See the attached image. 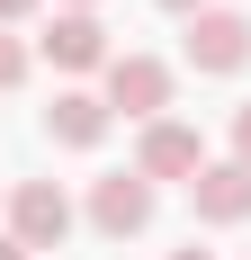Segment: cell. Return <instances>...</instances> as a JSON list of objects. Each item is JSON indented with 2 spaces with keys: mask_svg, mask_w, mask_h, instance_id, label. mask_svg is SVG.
I'll list each match as a JSON object with an SVG mask.
<instances>
[{
  "mask_svg": "<svg viewBox=\"0 0 251 260\" xmlns=\"http://www.w3.org/2000/svg\"><path fill=\"white\" fill-rule=\"evenodd\" d=\"M63 234H72V198L54 180H18L9 188V242L18 251H63Z\"/></svg>",
  "mask_w": 251,
  "mask_h": 260,
  "instance_id": "2",
  "label": "cell"
},
{
  "mask_svg": "<svg viewBox=\"0 0 251 260\" xmlns=\"http://www.w3.org/2000/svg\"><path fill=\"white\" fill-rule=\"evenodd\" d=\"M36 54H45L54 72H108V27H99V9H54V27L36 36Z\"/></svg>",
  "mask_w": 251,
  "mask_h": 260,
  "instance_id": "3",
  "label": "cell"
},
{
  "mask_svg": "<svg viewBox=\"0 0 251 260\" xmlns=\"http://www.w3.org/2000/svg\"><path fill=\"white\" fill-rule=\"evenodd\" d=\"M90 224H99L108 242H135L152 224V180L144 171H108V180L90 188Z\"/></svg>",
  "mask_w": 251,
  "mask_h": 260,
  "instance_id": "5",
  "label": "cell"
},
{
  "mask_svg": "<svg viewBox=\"0 0 251 260\" xmlns=\"http://www.w3.org/2000/svg\"><path fill=\"white\" fill-rule=\"evenodd\" d=\"M251 63V18L242 9H198L189 18V72H242Z\"/></svg>",
  "mask_w": 251,
  "mask_h": 260,
  "instance_id": "4",
  "label": "cell"
},
{
  "mask_svg": "<svg viewBox=\"0 0 251 260\" xmlns=\"http://www.w3.org/2000/svg\"><path fill=\"white\" fill-rule=\"evenodd\" d=\"M108 117H135V126H152V117H162V108H171V63H162V54H108Z\"/></svg>",
  "mask_w": 251,
  "mask_h": 260,
  "instance_id": "1",
  "label": "cell"
},
{
  "mask_svg": "<svg viewBox=\"0 0 251 260\" xmlns=\"http://www.w3.org/2000/svg\"><path fill=\"white\" fill-rule=\"evenodd\" d=\"M45 0H0V27H18V18H36Z\"/></svg>",
  "mask_w": 251,
  "mask_h": 260,
  "instance_id": "11",
  "label": "cell"
},
{
  "mask_svg": "<svg viewBox=\"0 0 251 260\" xmlns=\"http://www.w3.org/2000/svg\"><path fill=\"white\" fill-rule=\"evenodd\" d=\"M135 171H144V180H198V171H206L198 126H179V117H152V126H144V144H135Z\"/></svg>",
  "mask_w": 251,
  "mask_h": 260,
  "instance_id": "6",
  "label": "cell"
},
{
  "mask_svg": "<svg viewBox=\"0 0 251 260\" xmlns=\"http://www.w3.org/2000/svg\"><path fill=\"white\" fill-rule=\"evenodd\" d=\"M171 260H215V251H198V242H189V251H171Z\"/></svg>",
  "mask_w": 251,
  "mask_h": 260,
  "instance_id": "14",
  "label": "cell"
},
{
  "mask_svg": "<svg viewBox=\"0 0 251 260\" xmlns=\"http://www.w3.org/2000/svg\"><path fill=\"white\" fill-rule=\"evenodd\" d=\"M162 9H179V18H198V9H215V0H162Z\"/></svg>",
  "mask_w": 251,
  "mask_h": 260,
  "instance_id": "12",
  "label": "cell"
},
{
  "mask_svg": "<svg viewBox=\"0 0 251 260\" xmlns=\"http://www.w3.org/2000/svg\"><path fill=\"white\" fill-rule=\"evenodd\" d=\"M108 99L99 90H54V108H45V135L54 144H72V153H90V144H108Z\"/></svg>",
  "mask_w": 251,
  "mask_h": 260,
  "instance_id": "8",
  "label": "cell"
},
{
  "mask_svg": "<svg viewBox=\"0 0 251 260\" xmlns=\"http://www.w3.org/2000/svg\"><path fill=\"white\" fill-rule=\"evenodd\" d=\"M63 9H99V0H63Z\"/></svg>",
  "mask_w": 251,
  "mask_h": 260,
  "instance_id": "15",
  "label": "cell"
},
{
  "mask_svg": "<svg viewBox=\"0 0 251 260\" xmlns=\"http://www.w3.org/2000/svg\"><path fill=\"white\" fill-rule=\"evenodd\" d=\"M18 81H27V45L0 27V90H18Z\"/></svg>",
  "mask_w": 251,
  "mask_h": 260,
  "instance_id": "9",
  "label": "cell"
},
{
  "mask_svg": "<svg viewBox=\"0 0 251 260\" xmlns=\"http://www.w3.org/2000/svg\"><path fill=\"white\" fill-rule=\"evenodd\" d=\"M0 260H36V251H18V242H9V234H0Z\"/></svg>",
  "mask_w": 251,
  "mask_h": 260,
  "instance_id": "13",
  "label": "cell"
},
{
  "mask_svg": "<svg viewBox=\"0 0 251 260\" xmlns=\"http://www.w3.org/2000/svg\"><path fill=\"white\" fill-rule=\"evenodd\" d=\"M233 161H242V171H251V99L233 108Z\"/></svg>",
  "mask_w": 251,
  "mask_h": 260,
  "instance_id": "10",
  "label": "cell"
},
{
  "mask_svg": "<svg viewBox=\"0 0 251 260\" xmlns=\"http://www.w3.org/2000/svg\"><path fill=\"white\" fill-rule=\"evenodd\" d=\"M189 207L206 224H251V171L242 161H206L198 180H189Z\"/></svg>",
  "mask_w": 251,
  "mask_h": 260,
  "instance_id": "7",
  "label": "cell"
}]
</instances>
